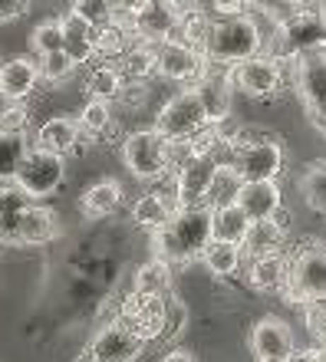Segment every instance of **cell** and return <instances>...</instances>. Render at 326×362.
<instances>
[{
  "mask_svg": "<svg viewBox=\"0 0 326 362\" xmlns=\"http://www.w3.org/2000/svg\"><path fill=\"white\" fill-rule=\"evenodd\" d=\"M142 339L129 329L125 323L112 320L93 336V343L86 346V356L83 362H135L142 353Z\"/></svg>",
  "mask_w": 326,
  "mask_h": 362,
  "instance_id": "12",
  "label": "cell"
},
{
  "mask_svg": "<svg viewBox=\"0 0 326 362\" xmlns=\"http://www.w3.org/2000/svg\"><path fill=\"white\" fill-rule=\"evenodd\" d=\"M162 362H194V356L188 349H172V353H165Z\"/></svg>",
  "mask_w": 326,
  "mask_h": 362,
  "instance_id": "49",
  "label": "cell"
},
{
  "mask_svg": "<svg viewBox=\"0 0 326 362\" xmlns=\"http://www.w3.org/2000/svg\"><path fill=\"white\" fill-rule=\"evenodd\" d=\"M115 66H119V73L129 83H142V79H149L155 73V47L139 40V43H132L122 57L115 59Z\"/></svg>",
  "mask_w": 326,
  "mask_h": 362,
  "instance_id": "32",
  "label": "cell"
},
{
  "mask_svg": "<svg viewBox=\"0 0 326 362\" xmlns=\"http://www.w3.org/2000/svg\"><path fill=\"white\" fill-rule=\"evenodd\" d=\"M284 83V73H280V63L274 57H248L231 66V86L240 89L244 95H254V99H264V95H274Z\"/></svg>",
  "mask_w": 326,
  "mask_h": 362,
  "instance_id": "11",
  "label": "cell"
},
{
  "mask_svg": "<svg viewBox=\"0 0 326 362\" xmlns=\"http://www.w3.org/2000/svg\"><path fill=\"white\" fill-rule=\"evenodd\" d=\"M119 204H122V185L112 178H103L96 185H89L83 201H79V208H83L86 218H109V214L119 211Z\"/></svg>",
  "mask_w": 326,
  "mask_h": 362,
  "instance_id": "27",
  "label": "cell"
},
{
  "mask_svg": "<svg viewBox=\"0 0 326 362\" xmlns=\"http://www.w3.org/2000/svg\"><path fill=\"white\" fill-rule=\"evenodd\" d=\"M214 20L208 17V10L198 7V4H182V13H178V27H175L172 37L188 43V47L202 49L204 40H208V30H211Z\"/></svg>",
  "mask_w": 326,
  "mask_h": 362,
  "instance_id": "30",
  "label": "cell"
},
{
  "mask_svg": "<svg viewBox=\"0 0 326 362\" xmlns=\"http://www.w3.org/2000/svg\"><path fill=\"white\" fill-rule=\"evenodd\" d=\"M218 168V155H194L192 162H185L175 172V204L178 208H198L204 204L211 175Z\"/></svg>",
  "mask_w": 326,
  "mask_h": 362,
  "instance_id": "14",
  "label": "cell"
},
{
  "mask_svg": "<svg viewBox=\"0 0 326 362\" xmlns=\"http://www.w3.org/2000/svg\"><path fill=\"white\" fill-rule=\"evenodd\" d=\"M297 89L303 95L307 109L326 105V47L307 49L297 57Z\"/></svg>",
  "mask_w": 326,
  "mask_h": 362,
  "instance_id": "17",
  "label": "cell"
},
{
  "mask_svg": "<svg viewBox=\"0 0 326 362\" xmlns=\"http://www.w3.org/2000/svg\"><path fill=\"white\" fill-rule=\"evenodd\" d=\"M211 240V208H178L165 228L152 230V247L155 257L168 260V264H188V260L202 257L204 244Z\"/></svg>",
  "mask_w": 326,
  "mask_h": 362,
  "instance_id": "1",
  "label": "cell"
},
{
  "mask_svg": "<svg viewBox=\"0 0 326 362\" xmlns=\"http://www.w3.org/2000/svg\"><path fill=\"white\" fill-rule=\"evenodd\" d=\"M300 194L307 201L310 211H317V214H326V165H310L303 178H300Z\"/></svg>",
  "mask_w": 326,
  "mask_h": 362,
  "instance_id": "36",
  "label": "cell"
},
{
  "mask_svg": "<svg viewBox=\"0 0 326 362\" xmlns=\"http://www.w3.org/2000/svg\"><path fill=\"white\" fill-rule=\"evenodd\" d=\"M250 228V218L244 214L238 201L211 208V240H228V244H244V234Z\"/></svg>",
  "mask_w": 326,
  "mask_h": 362,
  "instance_id": "28",
  "label": "cell"
},
{
  "mask_svg": "<svg viewBox=\"0 0 326 362\" xmlns=\"http://www.w3.org/2000/svg\"><path fill=\"white\" fill-rule=\"evenodd\" d=\"M59 23H63V49L69 53V59H73L76 66L96 59V30L89 27L86 20H79L76 13L69 10Z\"/></svg>",
  "mask_w": 326,
  "mask_h": 362,
  "instance_id": "24",
  "label": "cell"
},
{
  "mask_svg": "<svg viewBox=\"0 0 326 362\" xmlns=\"http://www.w3.org/2000/svg\"><path fill=\"white\" fill-rule=\"evenodd\" d=\"M40 86V63L33 57H13L0 63V95L7 103H23Z\"/></svg>",
  "mask_w": 326,
  "mask_h": 362,
  "instance_id": "18",
  "label": "cell"
},
{
  "mask_svg": "<svg viewBox=\"0 0 326 362\" xmlns=\"http://www.w3.org/2000/svg\"><path fill=\"white\" fill-rule=\"evenodd\" d=\"M33 201L37 198H30L17 181L0 185V244H13V234H17L20 221H23V214H27Z\"/></svg>",
  "mask_w": 326,
  "mask_h": 362,
  "instance_id": "25",
  "label": "cell"
},
{
  "mask_svg": "<svg viewBox=\"0 0 326 362\" xmlns=\"http://www.w3.org/2000/svg\"><path fill=\"white\" fill-rule=\"evenodd\" d=\"M204 125H208V115H204L194 89H185V93L172 95V99L162 105L158 119H155V129H158L165 139H192L194 132H202Z\"/></svg>",
  "mask_w": 326,
  "mask_h": 362,
  "instance_id": "9",
  "label": "cell"
},
{
  "mask_svg": "<svg viewBox=\"0 0 326 362\" xmlns=\"http://www.w3.org/2000/svg\"><path fill=\"white\" fill-rule=\"evenodd\" d=\"M115 320L129 326L142 343H152V339L165 336V326H168V300H165V296H155V293H139V290H132V293L122 300Z\"/></svg>",
  "mask_w": 326,
  "mask_h": 362,
  "instance_id": "6",
  "label": "cell"
},
{
  "mask_svg": "<svg viewBox=\"0 0 326 362\" xmlns=\"http://www.w3.org/2000/svg\"><path fill=\"white\" fill-rule=\"evenodd\" d=\"M132 290H139V293H155V296H165L168 290H172V264L162 257L149 260V264H142V267L135 270V286Z\"/></svg>",
  "mask_w": 326,
  "mask_h": 362,
  "instance_id": "35",
  "label": "cell"
},
{
  "mask_svg": "<svg viewBox=\"0 0 326 362\" xmlns=\"http://www.w3.org/2000/svg\"><path fill=\"white\" fill-rule=\"evenodd\" d=\"M250 353L257 359H287L293 353V329L280 316H260L250 329Z\"/></svg>",
  "mask_w": 326,
  "mask_h": 362,
  "instance_id": "16",
  "label": "cell"
},
{
  "mask_svg": "<svg viewBox=\"0 0 326 362\" xmlns=\"http://www.w3.org/2000/svg\"><path fill=\"white\" fill-rule=\"evenodd\" d=\"M202 264L214 276H234L244 264V250L240 244H228V240H208L202 250Z\"/></svg>",
  "mask_w": 326,
  "mask_h": 362,
  "instance_id": "31",
  "label": "cell"
},
{
  "mask_svg": "<svg viewBox=\"0 0 326 362\" xmlns=\"http://www.w3.org/2000/svg\"><path fill=\"white\" fill-rule=\"evenodd\" d=\"M257 362H284V359H257Z\"/></svg>",
  "mask_w": 326,
  "mask_h": 362,
  "instance_id": "53",
  "label": "cell"
},
{
  "mask_svg": "<svg viewBox=\"0 0 326 362\" xmlns=\"http://www.w3.org/2000/svg\"><path fill=\"white\" fill-rule=\"evenodd\" d=\"M40 79H47V83H63V79L73 76V69L76 63L69 59L66 49H57V53H47V57H40Z\"/></svg>",
  "mask_w": 326,
  "mask_h": 362,
  "instance_id": "41",
  "label": "cell"
},
{
  "mask_svg": "<svg viewBox=\"0 0 326 362\" xmlns=\"http://www.w3.org/2000/svg\"><path fill=\"white\" fill-rule=\"evenodd\" d=\"M155 73L172 83H194L204 73L202 49L188 47L175 37L162 40V43H155Z\"/></svg>",
  "mask_w": 326,
  "mask_h": 362,
  "instance_id": "13",
  "label": "cell"
},
{
  "mask_svg": "<svg viewBox=\"0 0 326 362\" xmlns=\"http://www.w3.org/2000/svg\"><path fill=\"white\" fill-rule=\"evenodd\" d=\"M175 211H178L175 198L162 194V191H149V194H142V198L132 204V221L145 230H158L172 221Z\"/></svg>",
  "mask_w": 326,
  "mask_h": 362,
  "instance_id": "26",
  "label": "cell"
},
{
  "mask_svg": "<svg viewBox=\"0 0 326 362\" xmlns=\"http://www.w3.org/2000/svg\"><path fill=\"white\" fill-rule=\"evenodd\" d=\"M284 238H287V228L280 221V211L274 218H264V221H250L248 234H244V257H264V254H277L284 250Z\"/></svg>",
  "mask_w": 326,
  "mask_h": 362,
  "instance_id": "22",
  "label": "cell"
},
{
  "mask_svg": "<svg viewBox=\"0 0 326 362\" xmlns=\"http://www.w3.org/2000/svg\"><path fill=\"white\" fill-rule=\"evenodd\" d=\"M303 316H307V329L313 336H320L326 343V296H317V300H307L303 303Z\"/></svg>",
  "mask_w": 326,
  "mask_h": 362,
  "instance_id": "43",
  "label": "cell"
},
{
  "mask_svg": "<svg viewBox=\"0 0 326 362\" xmlns=\"http://www.w3.org/2000/svg\"><path fill=\"white\" fill-rule=\"evenodd\" d=\"M27 152L30 148L23 135H0V178H13Z\"/></svg>",
  "mask_w": 326,
  "mask_h": 362,
  "instance_id": "38",
  "label": "cell"
},
{
  "mask_svg": "<svg viewBox=\"0 0 326 362\" xmlns=\"http://www.w3.org/2000/svg\"><path fill=\"white\" fill-rule=\"evenodd\" d=\"M122 162L139 181H158L168 175V139L158 129L132 132L122 142Z\"/></svg>",
  "mask_w": 326,
  "mask_h": 362,
  "instance_id": "4",
  "label": "cell"
},
{
  "mask_svg": "<svg viewBox=\"0 0 326 362\" xmlns=\"http://www.w3.org/2000/svg\"><path fill=\"white\" fill-rule=\"evenodd\" d=\"M238 204L244 208V214L250 221H264V218H274L284 208V198H280L277 181H244Z\"/></svg>",
  "mask_w": 326,
  "mask_h": 362,
  "instance_id": "20",
  "label": "cell"
},
{
  "mask_svg": "<svg viewBox=\"0 0 326 362\" xmlns=\"http://www.w3.org/2000/svg\"><path fill=\"white\" fill-rule=\"evenodd\" d=\"M182 320H185V306L178 300H168V326H165V336H172L182 329Z\"/></svg>",
  "mask_w": 326,
  "mask_h": 362,
  "instance_id": "46",
  "label": "cell"
},
{
  "mask_svg": "<svg viewBox=\"0 0 326 362\" xmlns=\"http://www.w3.org/2000/svg\"><path fill=\"white\" fill-rule=\"evenodd\" d=\"M122 86H125V76L119 73L115 63H99V66H93V73L86 76L89 99H106V103H112V99H119Z\"/></svg>",
  "mask_w": 326,
  "mask_h": 362,
  "instance_id": "33",
  "label": "cell"
},
{
  "mask_svg": "<svg viewBox=\"0 0 326 362\" xmlns=\"http://www.w3.org/2000/svg\"><path fill=\"white\" fill-rule=\"evenodd\" d=\"M231 162L244 181H277V175L284 172V148L274 142V135L238 129V135L231 139Z\"/></svg>",
  "mask_w": 326,
  "mask_h": 362,
  "instance_id": "3",
  "label": "cell"
},
{
  "mask_svg": "<svg viewBox=\"0 0 326 362\" xmlns=\"http://www.w3.org/2000/svg\"><path fill=\"white\" fill-rule=\"evenodd\" d=\"M30 47H33L37 57H47V53L63 49V23H59V20H43V23L30 33Z\"/></svg>",
  "mask_w": 326,
  "mask_h": 362,
  "instance_id": "40",
  "label": "cell"
},
{
  "mask_svg": "<svg viewBox=\"0 0 326 362\" xmlns=\"http://www.w3.org/2000/svg\"><path fill=\"white\" fill-rule=\"evenodd\" d=\"M79 139H83V129H79L76 119H66V115H53L37 129L33 135V148H43V152L63 155L66 158L69 152H76Z\"/></svg>",
  "mask_w": 326,
  "mask_h": 362,
  "instance_id": "19",
  "label": "cell"
},
{
  "mask_svg": "<svg viewBox=\"0 0 326 362\" xmlns=\"http://www.w3.org/2000/svg\"><path fill=\"white\" fill-rule=\"evenodd\" d=\"M320 17H323V23H326V4H323V10H320Z\"/></svg>",
  "mask_w": 326,
  "mask_h": 362,
  "instance_id": "52",
  "label": "cell"
},
{
  "mask_svg": "<svg viewBox=\"0 0 326 362\" xmlns=\"http://www.w3.org/2000/svg\"><path fill=\"white\" fill-rule=\"evenodd\" d=\"M260 49H264V37H260L257 20L248 13H238V17L214 20L202 47V57L208 63H218V66H234L240 59L257 57Z\"/></svg>",
  "mask_w": 326,
  "mask_h": 362,
  "instance_id": "2",
  "label": "cell"
},
{
  "mask_svg": "<svg viewBox=\"0 0 326 362\" xmlns=\"http://www.w3.org/2000/svg\"><path fill=\"white\" fill-rule=\"evenodd\" d=\"M254 7H264V10H284V7H297L293 0H250Z\"/></svg>",
  "mask_w": 326,
  "mask_h": 362,
  "instance_id": "48",
  "label": "cell"
},
{
  "mask_svg": "<svg viewBox=\"0 0 326 362\" xmlns=\"http://www.w3.org/2000/svg\"><path fill=\"white\" fill-rule=\"evenodd\" d=\"M194 95L202 103L208 122H221L231 115V66H221V73H214V66L204 59V73L194 79Z\"/></svg>",
  "mask_w": 326,
  "mask_h": 362,
  "instance_id": "15",
  "label": "cell"
},
{
  "mask_svg": "<svg viewBox=\"0 0 326 362\" xmlns=\"http://www.w3.org/2000/svg\"><path fill=\"white\" fill-rule=\"evenodd\" d=\"M73 13L86 20L93 30H99L115 20V4L112 0H73Z\"/></svg>",
  "mask_w": 326,
  "mask_h": 362,
  "instance_id": "39",
  "label": "cell"
},
{
  "mask_svg": "<svg viewBox=\"0 0 326 362\" xmlns=\"http://www.w3.org/2000/svg\"><path fill=\"white\" fill-rule=\"evenodd\" d=\"M27 7H30V0H0V23L27 13Z\"/></svg>",
  "mask_w": 326,
  "mask_h": 362,
  "instance_id": "45",
  "label": "cell"
},
{
  "mask_svg": "<svg viewBox=\"0 0 326 362\" xmlns=\"http://www.w3.org/2000/svg\"><path fill=\"white\" fill-rule=\"evenodd\" d=\"M240 172L234 168V162H218L211 175V185H208V194H204V208H224V204H234L240 194Z\"/></svg>",
  "mask_w": 326,
  "mask_h": 362,
  "instance_id": "29",
  "label": "cell"
},
{
  "mask_svg": "<svg viewBox=\"0 0 326 362\" xmlns=\"http://www.w3.org/2000/svg\"><path fill=\"white\" fill-rule=\"evenodd\" d=\"M204 10H214L218 17H238V13H248L250 0H202Z\"/></svg>",
  "mask_w": 326,
  "mask_h": 362,
  "instance_id": "44",
  "label": "cell"
},
{
  "mask_svg": "<svg viewBox=\"0 0 326 362\" xmlns=\"http://www.w3.org/2000/svg\"><path fill=\"white\" fill-rule=\"evenodd\" d=\"M290 276V260L284 254H264V257H250V267H248V280L254 290L260 293H277L284 290Z\"/></svg>",
  "mask_w": 326,
  "mask_h": 362,
  "instance_id": "23",
  "label": "cell"
},
{
  "mask_svg": "<svg viewBox=\"0 0 326 362\" xmlns=\"http://www.w3.org/2000/svg\"><path fill=\"white\" fill-rule=\"evenodd\" d=\"M132 30H129V23H122V20H112V23H106V27L96 30V57L99 59H119L125 53V49L132 47Z\"/></svg>",
  "mask_w": 326,
  "mask_h": 362,
  "instance_id": "34",
  "label": "cell"
},
{
  "mask_svg": "<svg viewBox=\"0 0 326 362\" xmlns=\"http://www.w3.org/2000/svg\"><path fill=\"white\" fill-rule=\"evenodd\" d=\"M178 13H182V0H145L129 17V30L135 33V40L155 47V43H162L175 33Z\"/></svg>",
  "mask_w": 326,
  "mask_h": 362,
  "instance_id": "10",
  "label": "cell"
},
{
  "mask_svg": "<svg viewBox=\"0 0 326 362\" xmlns=\"http://www.w3.org/2000/svg\"><path fill=\"white\" fill-rule=\"evenodd\" d=\"M320 362H326V346H323V349H320Z\"/></svg>",
  "mask_w": 326,
  "mask_h": 362,
  "instance_id": "51",
  "label": "cell"
},
{
  "mask_svg": "<svg viewBox=\"0 0 326 362\" xmlns=\"http://www.w3.org/2000/svg\"><path fill=\"white\" fill-rule=\"evenodd\" d=\"M63 178H66V162H63V155L43 152V148H30V152L23 155V162H20L17 175H13V181L27 191L30 198H37V201L50 198L53 191H59Z\"/></svg>",
  "mask_w": 326,
  "mask_h": 362,
  "instance_id": "8",
  "label": "cell"
},
{
  "mask_svg": "<svg viewBox=\"0 0 326 362\" xmlns=\"http://www.w3.org/2000/svg\"><path fill=\"white\" fill-rule=\"evenodd\" d=\"M59 234V221H57V211L43 208V204H30L23 221H20L17 234H13V244L20 247H37V244H50V240Z\"/></svg>",
  "mask_w": 326,
  "mask_h": 362,
  "instance_id": "21",
  "label": "cell"
},
{
  "mask_svg": "<svg viewBox=\"0 0 326 362\" xmlns=\"http://www.w3.org/2000/svg\"><path fill=\"white\" fill-rule=\"evenodd\" d=\"M293 4H310V0H293Z\"/></svg>",
  "mask_w": 326,
  "mask_h": 362,
  "instance_id": "54",
  "label": "cell"
},
{
  "mask_svg": "<svg viewBox=\"0 0 326 362\" xmlns=\"http://www.w3.org/2000/svg\"><path fill=\"white\" fill-rule=\"evenodd\" d=\"M277 53L274 59L287 57H300L307 49H323L326 47V23L320 13L313 10H293L277 23Z\"/></svg>",
  "mask_w": 326,
  "mask_h": 362,
  "instance_id": "7",
  "label": "cell"
},
{
  "mask_svg": "<svg viewBox=\"0 0 326 362\" xmlns=\"http://www.w3.org/2000/svg\"><path fill=\"white\" fill-rule=\"evenodd\" d=\"M30 109L23 103H7L0 109V135H27Z\"/></svg>",
  "mask_w": 326,
  "mask_h": 362,
  "instance_id": "42",
  "label": "cell"
},
{
  "mask_svg": "<svg viewBox=\"0 0 326 362\" xmlns=\"http://www.w3.org/2000/svg\"><path fill=\"white\" fill-rule=\"evenodd\" d=\"M284 296L293 300V303H307V300L326 296V247H320L317 240L290 260V276L284 284Z\"/></svg>",
  "mask_w": 326,
  "mask_h": 362,
  "instance_id": "5",
  "label": "cell"
},
{
  "mask_svg": "<svg viewBox=\"0 0 326 362\" xmlns=\"http://www.w3.org/2000/svg\"><path fill=\"white\" fill-rule=\"evenodd\" d=\"M79 129L86 135H106L112 129V103L106 99H89L79 112Z\"/></svg>",
  "mask_w": 326,
  "mask_h": 362,
  "instance_id": "37",
  "label": "cell"
},
{
  "mask_svg": "<svg viewBox=\"0 0 326 362\" xmlns=\"http://www.w3.org/2000/svg\"><path fill=\"white\" fill-rule=\"evenodd\" d=\"M310 119H313V122H317L320 129L326 132V105H320V109H310Z\"/></svg>",
  "mask_w": 326,
  "mask_h": 362,
  "instance_id": "50",
  "label": "cell"
},
{
  "mask_svg": "<svg viewBox=\"0 0 326 362\" xmlns=\"http://www.w3.org/2000/svg\"><path fill=\"white\" fill-rule=\"evenodd\" d=\"M284 362H320V349H297V346H293V353Z\"/></svg>",
  "mask_w": 326,
  "mask_h": 362,
  "instance_id": "47",
  "label": "cell"
}]
</instances>
